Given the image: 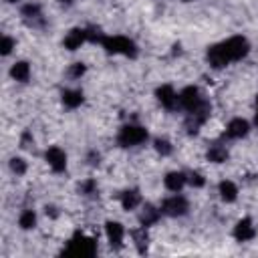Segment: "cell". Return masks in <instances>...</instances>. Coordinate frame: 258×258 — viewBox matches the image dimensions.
<instances>
[{
    "label": "cell",
    "instance_id": "1",
    "mask_svg": "<svg viewBox=\"0 0 258 258\" xmlns=\"http://www.w3.org/2000/svg\"><path fill=\"white\" fill-rule=\"evenodd\" d=\"M95 252H97L95 240L83 236L81 232H77L73 236V240H71V244H69L64 254H69V256H95Z\"/></svg>",
    "mask_w": 258,
    "mask_h": 258
},
{
    "label": "cell",
    "instance_id": "2",
    "mask_svg": "<svg viewBox=\"0 0 258 258\" xmlns=\"http://www.w3.org/2000/svg\"><path fill=\"white\" fill-rule=\"evenodd\" d=\"M101 44L105 46L107 52H113V54H117V52L127 54V56H135L137 54V48H135L133 40H129L125 36H105Z\"/></svg>",
    "mask_w": 258,
    "mask_h": 258
},
{
    "label": "cell",
    "instance_id": "3",
    "mask_svg": "<svg viewBox=\"0 0 258 258\" xmlns=\"http://www.w3.org/2000/svg\"><path fill=\"white\" fill-rule=\"evenodd\" d=\"M145 139H147V131H145L143 127H139V125H125V127L119 131V137H117L119 145H123V147L139 145V143H143Z\"/></svg>",
    "mask_w": 258,
    "mask_h": 258
},
{
    "label": "cell",
    "instance_id": "4",
    "mask_svg": "<svg viewBox=\"0 0 258 258\" xmlns=\"http://www.w3.org/2000/svg\"><path fill=\"white\" fill-rule=\"evenodd\" d=\"M222 48H224L228 60H240L242 56L248 54V48H250V46H248V40H246V38H242V36H232V38H228L226 42H222Z\"/></svg>",
    "mask_w": 258,
    "mask_h": 258
},
{
    "label": "cell",
    "instance_id": "5",
    "mask_svg": "<svg viewBox=\"0 0 258 258\" xmlns=\"http://www.w3.org/2000/svg\"><path fill=\"white\" fill-rule=\"evenodd\" d=\"M161 212L167 214V216H183V214L187 212V200L181 198V196L167 198V200L161 204Z\"/></svg>",
    "mask_w": 258,
    "mask_h": 258
},
{
    "label": "cell",
    "instance_id": "6",
    "mask_svg": "<svg viewBox=\"0 0 258 258\" xmlns=\"http://www.w3.org/2000/svg\"><path fill=\"white\" fill-rule=\"evenodd\" d=\"M204 99H202V95H200V89L198 87H185L183 91H181V95H179V105L189 113V111H194L200 103H202Z\"/></svg>",
    "mask_w": 258,
    "mask_h": 258
},
{
    "label": "cell",
    "instance_id": "7",
    "mask_svg": "<svg viewBox=\"0 0 258 258\" xmlns=\"http://www.w3.org/2000/svg\"><path fill=\"white\" fill-rule=\"evenodd\" d=\"M234 236H236V240H240V242L252 240V238L256 236V228L252 226V220H250V218L240 220V222L236 224V228H234Z\"/></svg>",
    "mask_w": 258,
    "mask_h": 258
},
{
    "label": "cell",
    "instance_id": "8",
    "mask_svg": "<svg viewBox=\"0 0 258 258\" xmlns=\"http://www.w3.org/2000/svg\"><path fill=\"white\" fill-rule=\"evenodd\" d=\"M157 99L167 109H175V105H179V97L175 95V91L169 85H163V87L157 89Z\"/></svg>",
    "mask_w": 258,
    "mask_h": 258
},
{
    "label": "cell",
    "instance_id": "9",
    "mask_svg": "<svg viewBox=\"0 0 258 258\" xmlns=\"http://www.w3.org/2000/svg\"><path fill=\"white\" fill-rule=\"evenodd\" d=\"M46 161H48V165H50L54 171H62V169L67 167V155H64V151L58 149V147H50V149L46 151Z\"/></svg>",
    "mask_w": 258,
    "mask_h": 258
},
{
    "label": "cell",
    "instance_id": "10",
    "mask_svg": "<svg viewBox=\"0 0 258 258\" xmlns=\"http://www.w3.org/2000/svg\"><path fill=\"white\" fill-rule=\"evenodd\" d=\"M208 60H210V64L214 69H222V67H226L230 62L226 52H224V48H222V44H214V46L208 48Z\"/></svg>",
    "mask_w": 258,
    "mask_h": 258
},
{
    "label": "cell",
    "instance_id": "11",
    "mask_svg": "<svg viewBox=\"0 0 258 258\" xmlns=\"http://www.w3.org/2000/svg\"><path fill=\"white\" fill-rule=\"evenodd\" d=\"M105 230H107L109 244L113 248H121V244H123V226L119 222H107L105 224Z\"/></svg>",
    "mask_w": 258,
    "mask_h": 258
},
{
    "label": "cell",
    "instance_id": "12",
    "mask_svg": "<svg viewBox=\"0 0 258 258\" xmlns=\"http://www.w3.org/2000/svg\"><path fill=\"white\" fill-rule=\"evenodd\" d=\"M85 40H87V30H83V28H73V30L67 34V38H64V46H67L69 50H77Z\"/></svg>",
    "mask_w": 258,
    "mask_h": 258
},
{
    "label": "cell",
    "instance_id": "13",
    "mask_svg": "<svg viewBox=\"0 0 258 258\" xmlns=\"http://www.w3.org/2000/svg\"><path fill=\"white\" fill-rule=\"evenodd\" d=\"M246 133H248V123L244 119H232L230 125H228V129H226V135L232 137V139H240Z\"/></svg>",
    "mask_w": 258,
    "mask_h": 258
},
{
    "label": "cell",
    "instance_id": "14",
    "mask_svg": "<svg viewBox=\"0 0 258 258\" xmlns=\"http://www.w3.org/2000/svg\"><path fill=\"white\" fill-rule=\"evenodd\" d=\"M185 181H187L185 173H181V171H171V173H167V177H165V187L171 189V191H179Z\"/></svg>",
    "mask_w": 258,
    "mask_h": 258
},
{
    "label": "cell",
    "instance_id": "15",
    "mask_svg": "<svg viewBox=\"0 0 258 258\" xmlns=\"http://www.w3.org/2000/svg\"><path fill=\"white\" fill-rule=\"evenodd\" d=\"M139 202H141V196H139L137 189H127V191L121 194V206H123L125 210H133V208H137Z\"/></svg>",
    "mask_w": 258,
    "mask_h": 258
},
{
    "label": "cell",
    "instance_id": "16",
    "mask_svg": "<svg viewBox=\"0 0 258 258\" xmlns=\"http://www.w3.org/2000/svg\"><path fill=\"white\" fill-rule=\"evenodd\" d=\"M10 75H12V79H16V81H20V83L28 81V77H30V67H28V62H24V60L16 62V64L10 69Z\"/></svg>",
    "mask_w": 258,
    "mask_h": 258
},
{
    "label": "cell",
    "instance_id": "17",
    "mask_svg": "<svg viewBox=\"0 0 258 258\" xmlns=\"http://www.w3.org/2000/svg\"><path fill=\"white\" fill-rule=\"evenodd\" d=\"M159 210H155L151 204H147L145 208H143V212H141V216H139V222L143 224V226H151V224H155L157 220H159Z\"/></svg>",
    "mask_w": 258,
    "mask_h": 258
},
{
    "label": "cell",
    "instance_id": "18",
    "mask_svg": "<svg viewBox=\"0 0 258 258\" xmlns=\"http://www.w3.org/2000/svg\"><path fill=\"white\" fill-rule=\"evenodd\" d=\"M62 103L67 105V107H71V109H75V107H79L81 103H83V93L81 91H62Z\"/></svg>",
    "mask_w": 258,
    "mask_h": 258
},
{
    "label": "cell",
    "instance_id": "19",
    "mask_svg": "<svg viewBox=\"0 0 258 258\" xmlns=\"http://www.w3.org/2000/svg\"><path fill=\"white\" fill-rule=\"evenodd\" d=\"M236 194H238V187L232 181H222L220 183V196H222L224 202H234Z\"/></svg>",
    "mask_w": 258,
    "mask_h": 258
},
{
    "label": "cell",
    "instance_id": "20",
    "mask_svg": "<svg viewBox=\"0 0 258 258\" xmlns=\"http://www.w3.org/2000/svg\"><path fill=\"white\" fill-rule=\"evenodd\" d=\"M208 159L214 161V163H222V161H226V159H228V151H226V147H222V145H214V147H210V151H208Z\"/></svg>",
    "mask_w": 258,
    "mask_h": 258
},
{
    "label": "cell",
    "instance_id": "21",
    "mask_svg": "<svg viewBox=\"0 0 258 258\" xmlns=\"http://www.w3.org/2000/svg\"><path fill=\"white\" fill-rule=\"evenodd\" d=\"M133 234V238H135V244H137V250L143 254L145 250H147V232H145V226L141 228V230H133L131 232Z\"/></svg>",
    "mask_w": 258,
    "mask_h": 258
},
{
    "label": "cell",
    "instance_id": "22",
    "mask_svg": "<svg viewBox=\"0 0 258 258\" xmlns=\"http://www.w3.org/2000/svg\"><path fill=\"white\" fill-rule=\"evenodd\" d=\"M22 16H24L28 22L40 18V16H42V14H40V6H38V4H26V6L22 8Z\"/></svg>",
    "mask_w": 258,
    "mask_h": 258
},
{
    "label": "cell",
    "instance_id": "23",
    "mask_svg": "<svg viewBox=\"0 0 258 258\" xmlns=\"http://www.w3.org/2000/svg\"><path fill=\"white\" fill-rule=\"evenodd\" d=\"M34 224H36V216H34V212H32V210L22 212V216H20V228L30 230V228H34Z\"/></svg>",
    "mask_w": 258,
    "mask_h": 258
},
{
    "label": "cell",
    "instance_id": "24",
    "mask_svg": "<svg viewBox=\"0 0 258 258\" xmlns=\"http://www.w3.org/2000/svg\"><path fill=\"white\" fill-rule=\"evenodd\" d=\"M155 149L161 155H169L171 153V143L167 139H155Z\"/></svg>",
    "mask_w": 258,
    "mask_h": 258
},
{
    "label": "cell",
    "instance_id": "25",
    "mask_svg": "<svg viewBox=\"0 0 258 258\" xmlns=\"http://www.w3.org/2000/svg\"><path fill=\"white\" fill-rule=\"evenodd\" d=\"M10 167H12V171H14L16 175H22V173L26 171V163H24L20 157H14V159H10Z\"/></svg>",
    "mask_w": 258,
    "mask_h": 258
},
{
    "label": "cell",
    "instance_id": "26",
    "mask_svg": "<svg viewBox=\"0 0 258 258\" xmlns=\"http://www.w3.org/2000/svg\"><path fill=\"white\" fill-rule=\"evenodd\" d=\"M103 34H101V30L99 28H87V40H91V42H103Z\"/></svg>",
    "mask_w": 258,
    "mask_h": 258
},
{
    "label": "cell",
    "instance_id": "27",
    "mask_svg": "<svg viewBox=\"0 0 258 258\" xmlns=\"http://www.w3.org/2000/svg\"><path fill=\"white\" fill-rule=\"evenodd\" d=\"M85 75V64L83 62H75L71 69H69V77H73V79H79V77H83Z\"/></svg>",
    "mask_w": 258,
    "mask_h": 258
},
{
    "label": "cell",
    "instance_id": "28",
    "mask_svg": "<svg viewBox=\"0 0 258 258\" xmlns=\"http://www.w3.org/2000/svg\"><path fill=\"white\" fill-rule=\"evenodd\" d=\"M95 189H97V185H95V181H93V179H87L85 183H81V185H79V191H83L85 196L95 194Z\"/></svg>",
    "mask_w": 258,
    "mask_h": 258
},
{
    "label": "cell",
    "instance_id": "29",
    "mask_svg": "<svg viewBox=\"0 0 258 258\" xmlns=\"http://www.w3.org/2000/svg\"><path fill=\"white\" fill-rule=\"evenodd\" d=\"M187 181H189L194 187H202V185H204V177H202V173H198V171H191V173L187 175Z\"/></svg>",
    "mask_w": 258,
    "mask_h": 258
},
{
    "label": "cell",
    "instance_id": "30",
    "mask_svg": "<svg viewBox=\"0 0 258 258\" xmlns=\"http://www.w3.org/2000/svg\"><path fill=\"white\" fill-rule=\"evenodd\" d=\"M12 46H14V40H12L10 36H4V38H2V46H0V48H2V54H8V52L12 50Z\"/></svg>",
    "mask_w": 258,
    "mask_h": 258
},
{
    "label": "cell",
    "instance_id": "31",
    "mask_svg": "<svg viewBox=\"0 0 258 258\" xmlns=\"http://www.w3.org/2000/svg\"><path fill=\"white\" fill-rule=\"evenodd\" d=\"M44 210H46V214H50L52 218H56V208H52V206H46Z\"/></svg>",
    "mask_w": 258,
    "mask_h": 258
},
{
    "label": "cell",
    "instance_id": "32",
    "mask_svg": "<svg viewBox=\"0 0 258 258\" xmlns=\"http://www.w3.org/2000/svg\"><path fill=\"white\" fill-rule=\"evenodd\" d=\"M254 121H256V125H258V97H256V119H254Z\"/></svg>",
    "mask_w": 258,
    "mask_h": 258
},
{
    "label": "cell",
    "instance_id": "33",
    "mask_svg": "<svg viewBox=\"0 0 258 258\" xmlns=\"http://www.w3.org/2000/svg\"><path fill=\"white\" fill-rule=\"evenodd\" d=\"M60 2H62V4H71L73 0H60Z\"/></svg>",
    "mask_w": 258,
    "mask_h": 258
},
{
    "label": "cell",
    "instance_id": "34",
    "mask_svg": "<svg viewBox=\"0 0 258 258\" xmlns=\"http://www.w3.org/2000/svg\"><path fill=\"white\" fill-rule=\"evenodd\" d=\"M6 2H16V0H6Z\"/></svg>",
    "mask_w": 258,
    "mask_h": 258
},
{
    "label": "cell",
    "instance_id": "35",
    "mask_svg": "<svg viewBox=\"0 0 258 258\" xmlns=\"http://www.w3.org/2000/svg\"><path fill=\"white\" fill-rule=\"evenodd\" d=\"M185 2H189V0H185Z\"/></svg>",
    "mask_w": 258,
    "mask_h": 258
}]
</instances>
